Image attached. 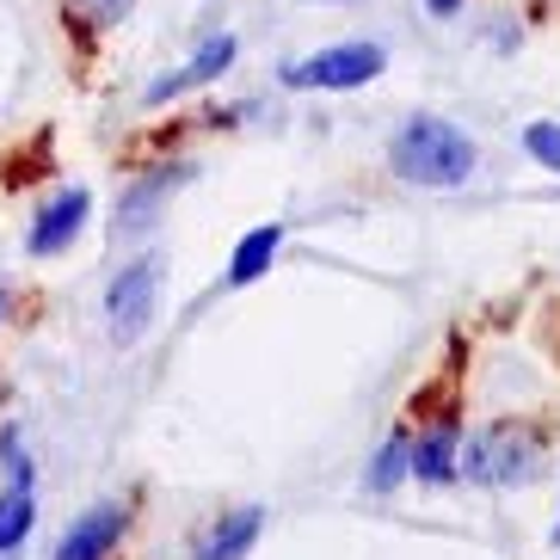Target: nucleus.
Listing matches in <instances>:
<instances>
[{
    "mask_svg": "<svg viewBox=\"0 0 560 560\" xmlns=\"http://www.w3.org/2000/svg\"><path fill=\"white\" fill-rule=\"evenodd\" d=\"M229 62H234V37L222 32V37H210L198 56L185 68H173V74H161V81H149V93H142V105H166V100H185L191 86H210V81H222L229 74Z\"/></svg>",
    "mask_w": 560,
    "mask_h": 560,
    "instance_id": "423d86ee",
    "label": "nucleus"
},
{
    "mask_svg": "<svg viewBox=\"0 0 560 560\" xmlns=\"http://www.w3.org/2000/svg\"><path fill=\"white\" fill-rule=\"evenodd\" d=\"M37 524V505H32V487H13L0 499V555H19V542L32 536Z\"/></svg>",
    "mask_w": 560,
    "mask_h": 560,
    "instance_id": "f8f14e48",
    "label": "nucleus"
},
{
    "mask_svg": "<svg viewBox=\"0 0 560 560\" xmlns=\"http://www.w3.org/2000/svg\"><path fill=\"white\" fill-rule=\"evenodd\" d=\"M185 179H191V166H161V173H149L142 185H130V191H124V203H117V234L154 229V215L166 210V198H173Z\"/></svg>",
    "mask_w": 560,
    "mask_h": 560,
    "instance_id": "0eeeda50",
    "label": "nucleus"
},
{
    "mask_svg": "<svg viewBox=\"0 0 560 560\" xmlns=\"http://www.w3.org/2000/svg\"><path fill=\"white\" fill-rule=\"evenodd\" d=\"M524 149L536 154L548 173H560V124H529V130H524Z\"/></svg>",
    "mask_w": 560,
    "mask_h": 560,
    "instance_id": "4468645a",
    "label": "nucleus"
},
{
    "mask_svg": "<svg viewBox=\"0 0 560 560\" xmlns=\"http://www.w3.org/2000/svg\"><path fill=\"white\" fill-rule=\"evenodd\" d=\"M555 542H560V524H555Z\"/></svg>",
    "mask_w": 560,
    "mask_h": 560,
    "instance_id": "a211bd4d",
    "label": "nucleus"
},
{
    "mask_svg": "<svg viewBox=\"0 0 560 560\" xmlns=\"http://www.w3.org/2000/svg\"><path fill=\"white\" fill-rule=\"evenodd\" d=\"M529 462H536V450H529L511 425H493V431H480V438H468V444H456V475L480 480V487L529 480Z\"/></svg>",
    "mask_w": 560,
    "mask_h": 560,
    "instance_id": "7ed1b4c3",
    "label": "nucleus"
},
{
    "mask_svg": "<svg viewBox=\"0 0 560 560\" xmlns=\"http://www.w3.org/2000/svg\"><path fill=\"white\" fill-rule=\"evenodd\" d=\"M425 7H431V13H456L462 0H425Z\"/></svg>",
    "mask_w": 560,
    "mask_h": 560,
    "instance_id": "dca6fc26",
    "label": "nucleus"
},
{
    "mask_svg": "<svg viewBox=\"0 0 560 560\" xmlns=\"http://www.w3.org/2000/svg\"><path fill=\"white\" fill-rule=\"evenodd\" d=\"M124 505H100V511H86L81 524L62 536V548H56V560H105L117 548V536H124Z\"/></svg>",
    "mask_w": 560,
    "mask_h": 560,
    "instance_id": "6e6552de",
    "label": "nucleus"
},
{
    "mask_svg": "<svg viewBox=\"0 0 560 560\" xmlns=\"http://www.w3.org/2000/svg\"><path fill=\"white\" fill-rule=\"evenodd\" d=\"M407 468H412V444H407V431H395V438L382 444L376 468H370V493H395L400 480H407Z\"/></svg>",
    "mask_w": 560,
    "mask_h": 560,
    "instance_id": "ddd939ff",
    "label": "nucleus"
},
{
    "mask_svg": "<svg viewBox=\"0 0 560 560\" xmlns=\"http://www.w3.org/2000/svg\"><path fill=\"white\" fill-rule=\"evenodd\" d=\"M388 166H395L407 185H425V191H456V185L475 179V142L444 124V117H407L388 142Z\"/></svg>",
    "mask_w": 560,
    "mask_h": 560,
    "instance_id": "f257e3e1",
    "label": "nucleus"
},
{
    "mask_svg": "<svg viewBox=\"0 0 560 560\" xmlns=\"http://www.w3.org/2000/svg\"><path fill=\"white\" fill-rule=\"evenodd\" d=\"M86 7H93L100 19H124V13H130V0H86Z\"/></svg>",
    "mask_w": 560,
    "mask_h": 560,
    "instance_id": "2eb2a0df",
    "label": "nucleus"
},
{
    "mask_svg": "<svg viewBox=\"0 0 560 560\" xmlns=\"http://www.w3.org/2000/svg\"><path fill=\"white\" fill-rule=\"evenodd\" d=\"M388 68L382 44H332V50H314L308 62L283 68V86H327V93H351V86H370Z\"/></svg>",
    "mask_w": 560,
    "mask_h": 560,
    "instance_id": "f03ea898",
    "label": "nucleus"
},
{
    "mask_svg": "<svg viewBox=\"0 0 560 560\" xmlns=\"http://www.w3.org/2000/svg\"><path fill=\"white\" fill-rule=\"evenodd\" d=\"M278 247H283V222H265V229L241 234V247H234V259H229V283L265 278V271H271V259H278Z\"/></svg>",
    "mask_w": 560,
    "mask_h": 560,
    "instance_id": "9d476101",
    "label": "nucleus"
},
{
    "mask_svg": "<svg viewBox=\"0 0 560 560\" xmlns=\"http://www.w3.org/2000/svg\"><path fill=\"white\" fill-rule=\"evenodd\" d=\"M0 320H7V296H0Z\"/></svg>",
    "mask_w": 560,
    "mask_h": 560,
    "instance_id": "f3484780",
    "label": "nucleus"
},
{
    "mask_svg": "<svg viewBox=\"0 0 560 560\" xmlns=\"http://www.w3.org/2000/svg\"><path fill=\"white\" fill-rule=\"evenodd\" d=\"M154 290H161V259H136L124 265L105 290V314H112V339L117 346H136L154 320Z\"/></svg>",
    "mask_w": 560,
    "mask_h": 560,
    "instance_id": "20e7f679",
    "label": "nucleus"
},
{
    "mask_svg": "<svg viewBox=\"0 0 560 560\" xmlns=\"http://www.w3.org/2000/svg\"><path fill=\"white\" fill-rule=\"evenodd\" d=\"M86 210H93V198H86L81 185L74 191H56L44 210H37V222H32V259H56V253H68L74 247V234L86 229Z\"/></svg>",
    "mask_w": 560,
    "mask_h": 560,
    "instance_id": "39448f33",
    "label": "nucleus"
},
{
    "mask_svg": "<svg viewBox=\"0 0 560 560\" xmlns=\"http://www.w3.org/2000/svg\"><path fill=\"white\" fill-rule=\"evenodd\" d=\"M456 425H438L425 438V444L412 450V475L419 480H431V487H444V480H456Z\"/></svg>",
    "mask_w": 560,
    "mask_h": 560,
    "instance_id": "9b49d317",
    "label": "nucleus"
},
{
    "mask_svg": "<svg viewBox=\"0 0 560 560\" xmlns=\"http://www.w3.org/2000/svg\"><path fill=\"white\" fill-rule=\"evenodd\" d=\"M259 529H265V511H259V505L229 511V517L210 529V542L198 548V560H247L253 542H259Z\"/></svg>",
    "mask_w": 560,
    "mask_h": 560,
    "instance_id": "1a4fd4ad",
    "label": "nucleus"
}]
</instances>
